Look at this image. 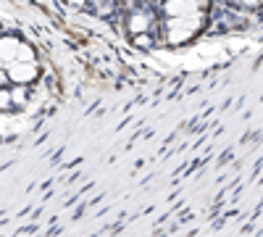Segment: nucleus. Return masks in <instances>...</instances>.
<instances>
[{
	"instance_id": "nucleus-1",
	"label": "nucleus",
	"mask_w": 263,
	"mask_h": 237,
	"mask_svg": "<svg viewBox=\"0 0 263 237\" xmlns=\"http://www.w3.org/2000/svg\"><path fill=\"white\" fill-rule=\"evenodd\" d=\"M6 69H8L11 82H16V84H27L40 77V69L34 61H11V63H6Z\"/></svg>"
},
{
	"instance_id": "nucleus-2",
	"label": "nucleus",
	"mask_w": 263,
	"mask_h": 237,
	"mask_svg": "<svg viewBox=\"0 0 263 237\" xmlns=\"http://www.w3.org/2000/svg\"><path fill=\"white\" fill-rule=\"evenodd\" d=\"M166 13L168 16H195L197 8L190 0H166Z\"/></svg>"
},
{
	"instance_id": "nucleus-3",
	"label": "nucleus",
	"mask_w": 263,
	"mask_h": 237,
	"mask_svg": "<svg viewBox=\"0 0 263 237\" xmlns=\"http://www.w3.org/2000/svg\"><path fill=\"white\" fill-rule=\"evenodd\" d=\"M16 45H18V40H13V37H3V40H0V66L16 61Z\"/></svg>"
},
{
	"instance_id": "nucleus-4",
	"label": "nucleus",
	"mask_w": 263,
	"mask_h": 237,
	"mask_svg": "<svg viewBox=\"0 0 263 237\" xmlns=\"http://www.w3.org/2000/svg\"><path fill=\"white\" fill-rule=\"evenodd\" d=\"M147 24H150V16H147V13H135V16L129 19V29L135 32V34L147 32Z\"/></svg>"
},
{
	"instance_id": "nucleus-5",
	"label": "nucleus",
	"mask_w": 263,
	"mask_h": 237,
	"mask_svg": "<svg viewBox=\"0 0 263 237\" xmlns=\"http://www.w3.org/2000/svg\"><path fill=\"white\" fill-rule=\"evenodd\" d=\"M16 61H34V50L29 45H24V42H18L16 45Z\"/></svg>"
},
{
	"instance_id": "nucleus-6",
	"label": "nucleus",
	"mask_w": 263,
	"mask_h": 237,
	"mask_svg": "<svg viewBox=\"0 0 263 237\" xmlns=\"http://www.w3.org/2000/svg\"><path fill=\"white\" fill-rule=\"evenodd\" d=\"M135 45L145 50V48H150V45H153V40H150L147 34H142V32H140V34H135Z\"/></svg>"
},
{
	"instance_id": "nucleus-7",
	"label": "nucleus",
	"mask_w": 263,
	"mask_h": 237,
	"mask_svg": "<svg viewBox=\"0 0 263 237\" xmlns=\"http://www.w3.org/2000/svg\"><path fill=\"white\" fill-rule=\"evenodd\" d=\"M24 100H27V90L24 87H16L11 93V103H24Z\"/></svg>"
},
{
	"instance_id": "nucleus-8",
	"label": "nucleus",
	"mask_w": 263,
	"mask_h": 237,
	"mask_svg": "<svg viewBox=\"0 0 263 237\" xmlns=\"http://www.w3.org/2000/svg\"><path fill=\"white\" fill-rule=\"evenodd\" d=\"M0 108H11V93L0 90Z\"/></svg>"
},
{
	"instance_id": "nucleus-9",
	"label": "nucleus",
	"mask_w": 263,
	"mask_h": 237,
	"mask_svg": "<svg viewBox=\"0 0 263 237\" xmlns=\"http://www.w3.org/2000/svg\"><path fill=\"white\" fill-rule=\"evenodd\" d=\"M190 3H192L195 8H203V6H208V0H190Z\"/></svg>"
},
{
	"instance_id": "nucleus-10",
	"label": "nucleus",
	"mask_w": 263,
	"mask_h": 237,
	"mask_svg": "<svg viewBox=\"0 0 263 237\" xmlns=\"http://www.w3.org/2000/svg\"><path fill=\"white\" fill-rule=\"evenodd\" d=\"M69 3H71V6H84L87 0H69Z\"/></svg>"
}]
</instances>
